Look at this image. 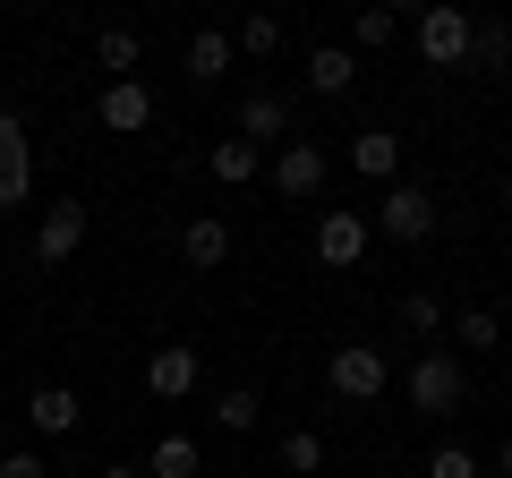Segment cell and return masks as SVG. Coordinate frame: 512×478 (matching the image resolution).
I'll use <instances>...</instances> for the list:
<instances>
[{
    "mask_svg": "<svg viewBox=\"0 0 512 478\" xmlns=\"http://www.w3.org/2000/svg\"><path fill=\"white\" fill-rule=\"evenodd\" d=\"M461 9H470V0H461Z\"/></svg>",
    "mask_w": 512,
    "mask_h": 478,
    "instance_id": "cell-33",
    "label": "cell"
},
{
    "mask_svg": "<svg viewBox=\"0 0 512 478\" xmlns=\"http://www.w3.org/2000/svg\"><path fill=\"white\" fill-rule=\"evenodd\" d=\"M231 60H239V43L222 35V26H197V35H188V77H197V86L231 77Z\"/></svg>",
    "mask_w": 512,
    "mask_h": 478,
    "instance_id": "cell-16",
    "label": "cell"
},
{
    "mask_svg": "<svg viewBox=\"0 0 512 478\" xmlns=\"http://www.w3.org/2000/svg\"><path fill=\"white\" fill-rule=\"evenodd\" d=\"M282 470L316 478V470H325V436H316V427H291V436H282Z\"/></svg>",
    "mask_w": 512,
    "mask_h": 478,
    "instance_id": "cell-22",
    "label": "cell"
},
{
    "mask_svg": "<svg viewBox=\"0 0 512 478\" xmlns=\"http://www.w3.org/2000/svg\"><path fill=\"white\" fill-rule=\"evenodd\" d=\"M26 188H35V146H26L18 111H0V214H18Z\"/></svg>",
    "mask_w": 512,
    "mask_h": 478,
    "instance_id": "cell-6",
    "label": "cell"
},
{
    "mask_svg": "<svg viewBox=\"0 0 512 478\" xmlns=\"http://www.w3.org/2000/svg\"><path fill=\"white\" fill-rule=\"evenodd\" d=\"M94 111H103V129H111V137H137V129H154V94L137 86V77H111Z\"/></svg>",
    "mask_w": 512,
    "mask_h": 478,
    "instance_id": "cell-10",
    "label": "cell"
},
{
    "mask_svg": "<svg viewBox=\"0 0 512 478\" xmlns=\"http://www.w3.org/2000/svg\"><path fill=\"white\" fill-rule=\"evenodd\" d=\"M94 478H146V470H128V461H103V470H94Z\"/></svg>",
    "mask_w": 512,
    "mask_h": 478,
    "instance_id": "cell-30",
    "label": "cell"
},
{
    "mask_svg": "<svg viewBox=\"0 0 512 478\" xmlns=\"http://www.w3.org/2000/svg\"><path fill=\"white\" fill-rule=\"evenodd\" d=\"M393 26H402V18H393V9H376V0H367L359 18H350V52H384V43H393Z\"/></svg>",
    "mask_w": 512,
    "mask_h": 478,
    "instance_id": "cell-23",
    "label": "cell"
},
{
    "mask_svg": "<svg viewBox=\"0 0 512 478\" xmlns=\"http://www.w3.org/2000/svg\"><path fill=\"white\" fill-rule=\"evenodd\" d=\"M205 163H214V180H222V188H248V180H256V137H222Z\"/></svg>",
    "mask_w": 512,
    "mask_h": 478,
    "instance_id": "cell-19",
    "label": "cell"
},
{
    "mask_svg": "<svg viewBox=\"0 0 512 478\" xmlns=\"http://www.w3.org/2000/svg\"><path fill=\"white\" fill-rule=\"evenodd\" d=\"M239 137H256V146H274V137H291V94L256 86L248 103H239Z\"/></svg>",
    "mask_w": 512,
    "mask_h": 478,
    "instance_id": "cell-15",
    "label": "cell"
},
{
    "mask_svg": "<svg viewBox=\"0 0 512 478\" xmlns=\"http://www.w3.org/2000/svg\"><path fill=\"white\" fill-rule=\"evenodd\" d=\"M504 308H512V299H504Z\"/></svg>",
    "mask_w": 512,
    "mask_h": 478,
    "instance_id": "cell-34",
    "label": "cell"
},
{
    "mask_svg": "<svg viewBox=\"0 0 512 478\" xmlns=\"http://www.w3.org/2000/svg\"><path fill=\"white\" fill-rule=\"evenodd\" d=\"M427 478H478V453L470 444H436L427 453Z\"/></svg>",
    "mask_w": 512,
    "mask_h": 478,
    "instance_id": "cell-27",
    "label": "cell"
},
{
    "mask_svg": "<svg viewBox=\"0 0 512 478\" xmlns=\"http://www.w3.org/2000/svg\"><path fill=\"white\" fill-rule=\"evenodd\" d=\"M495 461H504V478H512V436H504V453H495Z\"/></svg>",
    "mask_w": 512,
    "mask_h": 478,
    "instance_id": "cell-31",
    "label": "cell"
},
{
    "mask_svg": "<svg viewBox=\"0 0 512 478\" xmlns=\"http://www.w3.org/2000/svg\"><path fill=\"white\" fill-rule=\"evenodd\" d=\"M325 385L342 393V402H376V393L393 385V359H384L376 342H342V350L325 359Z\"/></svg>",
    "mask_w": 512,
    "mask_h": 478,
    "instance_id": "cell-4",
    "label": "cell"
},
{
    "mask_svg": "<svg viewBox=\"0 0 512 478\" xmlns=\"http://www.w3.org/2000/svg\"><path fill=\"white\" fill-rule=\"evenodd\" d=\"M197 376H205L197 342H154V359H146V393H154V402H188Z\"/></svg>",
    "mask_w": 512,
    "mask_h": 478,
    "instance_id": "cell-8",
    "label": "cell"
},
{
    "mask_svg": "<svg viewBox=\"0 0 512 478\" xmlns=\"http://www.w3.org/2000/svg\"><path fill=\"white\" fill-rule=\"evenodd\" d=\"M367 239H376V222H367L359 205H325V214H316V257L342 265V274L367 257Z\"/></svg>",
    "mask_w": 512,
    "mask_h": 478,
    "instance_id": "cell-5",
    "label": "cell"
},
{
    "mask_svg": "<svg viewBox=\"0 0 512 478\" xmlns=\"http://www.w3.org/2000/svg\"><path fill=\"white\" fill-rule=\"evenodd\" d=\"M0 478H52V461L35 444H18V453H0Z\"/></svg>",
    "mask_w": 512,
    "mask_h": 478,
    "instance_id": "cell-28",
    "label": "cell"
},
{
    "mask_svg": "<svg viewBox=\"0 0 512 478\" xmlns=\"http://www.w3.org/2000/svg\"><path fill=\"white\" fill-rule=\"evenodd\" d=\"M231 43H239V52H248V60H274V52H282V18H265V9H248Z\"/></svg>",
    "mask_w": 512,
    "mask_h": 478,
    "instance_id": "cell-21",
    "label": "cell"
},
{
    "mask_svg": "<svg viewBox=\"0 0 512 478\" xmlns=\"http://www.w3.org/2000/svg\"><path fill=\"white\" fill-rule=\"evenodd\" d=\"M470 9L461 0H427L419 9V26H410V43H419V60L427 69H470Z\"/></svg>",
    "mask_w": 512,
    "mask_h": 478,
    "instance_id": "cell-2",
    "label": "cell"
},
{
    "mask_svg": "<svg viewBox=\"0 0 512 478\" xmlns=\"http://www.w3.org/2000/svg\"><path fill=\"white\" fill-rule=\"evenodd\" d=\"M367 222H376V239H393V248H419V239H436L444 205L427 197L419 180H393V188L376 197V214H367Z\"/></svg>",
    "mask_w": 512,
    "mask_h": 478,
    "instance_id": "cell-1",
    "label": "cell"
},
{
    "mask_svg": "<svg viewBox=\"0 0 512 478\" xmlns=\"http://www.w3.org/2000/svg\"><path fill=\"white\" fill-rule=\"evenodd\" d=\"M376 9H393V18H419V9H427V0H376Z\"/></svg>",
    "mask_w": 512,
    "mask_h": 478,
    "instance_id": "cell-29",
    "label": "cell"
},
{
    "mask_svg": "<svg viewBox=\"0 0 512 478\" xmlns=\"http://www.w3.org/2000/svg\"><path fill=\"white\" fill-rule=\"evenodd\" d=\"M180 257L197 265V274H214V265L231 257V222H222V214H188L180 222Z\"/></svg>",
    "mask_w": 512,
    "mask_h": 478,
    "instance_id": "cell-14",
    "label": "cell"
},
{
    "mask_svg": "<svg viewBox=\"0 0 512 478\" xmlns=\"http://www.w3.org/2000/svg\"><path fill=\"white\" fill-rule=\"evenodd\" d=\"M461 393H470V376H461L453 350H419V368H410V410H419V419H453Z\"/></svg>",
    "mask_w": 512,
    "mask_h": 478,
    "instance_id": "cell-3",
    "label": "cell"
},
{
    "mask_svg": "<svg viewBox=\"0 0 512 478\" xmlns=\"http://www.w3.org/2000/svg\"><path fill=\"white\" fill-rule=\"evenodd\" d=\"M393 316H402V333H436L444 325V299L436 291H402V308H393Z\"/></svg>",
    "mask_w": 512,
    "mask_h": 478,
    "instance_id": "cell-25",
    "label": "cell"
},
{
    "mask_svg": "<svg viewBox=\"0 0 512 478\" xmlns=\"http://www.w3.org/2000/svg\"><path fill=\"white\" fill-rule=\"evenodd\" d=\"M77 419H86V402H77V393L69 385H35V393H26V427H35V436H77Z\"/></svg>",
    "mask_w": 512,
    "mask_h": 478,
    "instance_id": "cell-11",
    "label": "cell"
},
{
    "mask_svg": "<svg viewBox=\"0 0 512 478\" xmlns=\"http://www.w3.org/2000/svg\"><path fill=\"white\" fill-rule=\"evenodd\" d=\"M350 171L376 180V188H393V180H402V137H393V129H359V137H350Z\"/></svg>",
    "mask_w": 512,
    "mask_h": 478,
    "instance_id": "cell-12",
    "label": "cell"
},
{
    "mask_svg": "<svg viewBox=\"0 0 512 478\" xmlns=\"http://www.w3.org/2000/svg\"><path fill=\"white\" fill-rule=\"evenodd\" d=\"M504 342V316L495 308H461V350H495Z\"/></svg>",
    "mask_w": 512,
    "mask_h": 478,
    "instance_id": "cell-26",
    "label": "cell"
},
{
    "mask_svg": "<svg viewBox=\"0 0 512 478\" xmlns=\"http://www.w3.org/2000/svg\"><path fill=\"white\" fill-rule=\"evenodd\" d=\"M504 214H512V171H504Z\"/></svg>",
    "mask_w": 512,
    "mask_h": 478,
    "instance_id": "cell-32",
    "label": "cell"
},
{
    "mask_svg": "<svg viewBox=\"0 0 512 478\" xmlns=\"http://www.w3.org/2000/svg\"><path fill=\"white\" fill-rule=\"evenodd\" d=\"M274 188H282L291 205L325 197V146H316V137H282V154H274Z\"/></svg>",
    "mask_w": 512,
    "mask_h": 478,
    "instance_id": "cell-7",
    "label": "cell"
},
{
    "mask_svg": "<svg viewBox=\"0 0 512 478\" xmlns=\"http://www.w3.org/2000/svg\"><path fill=\"white\" fill-rule=\"evenodd\" d=\"M470 69L478 77H504L512 69V18H478L470 26Z\"/></svg>",
    "mask_w": 512,
    "mask_h": 478,
    "instance_id": "cell-17",
    "label": "cell"
},
{
    "mask_svg": "<svg viewBox=\"0 0 512 478\" xmlns=\"http://www.w3.org/2000/svg\"><path fill=\"white\" fill-rule=\"evenodd\" d=\"M350 86H359V52H350V43H316V52H308V94L342 103Z\"/></svg>",
    "mask_w": 512,
    "mask_h": 478,
    "instance_id": "cell-13",
    "label": "cell"
},
{
    "mask_svg": "<svg viewBox=\"0 0 512 478\" xmlns=\"http://www.w3.org/2000/svg\"><path fill=\"white\" fill-rule=\"evenodd\" d=\"M137 52H146V43L128 35V26H103V35H94V60H103L111 77H128V69H137Z\"/></svg>",
    "mask_w": 512,
    "mask_h": 478,
    "instance_id": "cell-24",
    "label": "cell"
},
{
    "mask_svg": "<svg viewBox=\"0 0 512 478\" xmlns=\"http://www.w3.org/2000/svg\"><path fill=\"white\" fill-rule=\"evenodd\" d=\"M256 419H265V402H256V385H231V393H214V427H222V436H248Z\"/></svg>",
    "mask_w": 512,
    "mask_h": 478,
    "instance_id": "cell-20",
    "label": "cell"
},
{
    "mask_svg": "<svg viewBox=\"0 0 512 478\" xmlns=\"http://www.w3.org/2000/svg\"><path fill=\"white\" fill-rule=\"evenodd\" d=\"M146 478H205V453H197V436H154V453H146Z\"/></svg>",
    "mask_w": 512,
    "mask_h": 478,
    "instance_id": "cell-18",
    "label": "cell"
},
{
    "mask_svg": "<svg viewBox=\"0 0 512 478\" xmlns=\"http://www.w3.org/2000/svg\"><path fill=\"white\" fill-rule=\"evenodd\" d=\"M77 248H86V205H77V197H52V205H43V222H35V257H43V265H69Z\"/></svg>",
    "mask_w": 512,
    "mask_h": 478,
    "instance_id": "cell-9",
    "label": "cell"
}]
</instances>
